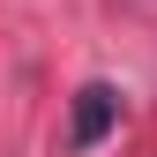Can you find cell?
Segmentation results:
<instances>
[{
	"instance_id": "cell-1",
	"label": "cell",
	"mask_w": 157,
	"mask_h": 157,
	"mask_svg": "<svg viewBox=\"0 0 157 157\" xmlns=\"http://www.w3.org/2000/svg\"><path fill=\"white\" fill-rule=\"evenodd\" d=\"M112 127H120V90H112V82H82V90H75V127H67V142H75V150H97Z\"/></svg>"
}]
</instances>
